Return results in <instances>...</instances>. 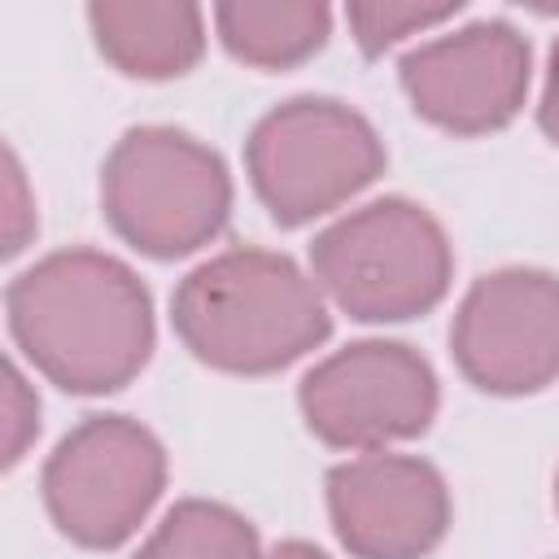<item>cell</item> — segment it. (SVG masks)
<instances>
[{"label": "cell", "instance_id": "1", "mask_svg": "<svg viewBox=\"0 0 559 559\" xmlns=\"http://www.w3.org/2000/svg\"><path fill=\"white\" fill-rule=\"evenodd\" d=\"M9 336L66 393H114L153 358V297L114 253L57 249L9 280Z\"/></svg>", "mask_w": 559, "mask_h": 559}, {"label": "cell", "instance_id": "2", "mask_svg": "<svg viewBox=\"0 0 559 559\" xmlns=\"http://www.w3.org/2000/svg\"><path fill=\"white\" fill-rule=\"evenodd\" d=\"M170 323L197 362L227 376H271L332 332L323 288L271 249H223L192 266L170 297Z\"/></svg>", "mask_w": 559, "mask_h": 559}, {"label": "cell", "instance_id": "3", "mask_svg": "<svg viewBox=\"0 0 559 559\" xmlns=\"http://www.w3.org/2000/svg\"><path fill=\"white\" fill-rule=\"evenodd\" d=\"M310 275L349 319L402 323L441 306L454 280V249L424 205L380 197L314 236Z\"/></svg>", "mask_w": 559, "mask_h": 559}, {"label": "cell", "instance_id": "4", "mask_svg": "<svg viewBox=\"0 0 559 559\" xmlns=\"http://www.w3.org/2000/svg\"><path fill=\"white\" fill-rule=\"evenodd\" d=\"M100 210L131 249L157 262L188 258L227 227L231 175L179 127H131L100 166Z\"/></svg>", "mask_w": 559, "mask_h": 559}, {"label": "cell", "instance_id": "5", "mask_svg": "<svg viewBox=\"0 0 559 559\" xmlns=\"http://www.w3.org/2000/svg\"><path fill=\"white\" fill-rule=\"evenodd\" d=\"M384 140L345 100L293 96L266 109L245 140V170L280 227H301L349 197H358L384 170Z\"/></svg>", "mask_w": 559, "mask_h": 559}, {"label": "cell", "instance_id": "6", "mask_svg": "<svg viewBox=\"0 0 559 559\" xmlns=\"http://www.w3.org/2000/svg\"><path fill=\"white\" fill-rule=\"evenodd\" d=\"M166 489V450L131 415H87L39 472L48 520L87 550L122 546Z\"/></svg>", "mask_w": 559, "mask_h": 559}, {"label": "cell", "instance_id": "7", "mask_svg": "<svg viewBox=\"0 0 559 559\" xmlns=\"http://www.w3.org/2000/svg\"><path fill=\"white\" fill-rule=\"evenodd\" d=\"M437 371L406 341H354L297 384L306 428L332 450H384L437 419Z\"/></svg>", "mask_w": 559, "mask_h": 559}, {"label": "cell", "instance_id": "8", "mask_svg": "<svg viewBox=\"0 0 559 559\" xmlns=\"http://www.w3.org/2000/svg\"><path fill=\"white\" fill-rule=\"evenodd\" d=\"M450 354L463 380L493 397L559 380V275L537 266L480 275L450 319Z\"/></svg>", "mask_w": 559, "mask_h": 559}, {"label": "cell", "instance_id": "9", "mask_svg": "<svg viewBox=\"0 0 559 559\" xmlns=\"http://www.w3.org/2000/svg\"><path fill=\"white\" fill-rule=\"evenodd\" d=\"M533 52L507 17L467 22L411 48L397 66L411 109L454 135H485L507 127L528 96Z\"/></svg>", "mask_w": 559, "mask_h": 559}, {"label": "cell", "instance_id": "10", "mask_svg": "<svg viewBox=\"0 0 559 559\" xmlns=\"http://www.w3.org/2000/svg\"><path fill=\"white\" fill-rule=\"evenodd\" d=\"M328 515L354 559H424L450 528V489L428 459L371 450L328 472Z\"/></svg>", "mask_w": 559, "mask_h": 559}, {"label": "cell", "instance_id": "11", "mask_svg": "<svg viewBox=\"0 0 559 559\" xmlns=\"http://www.w3.org/2000/svg\"><path fill=\"white\" fill-rule=\"evenodd\" d=\"M87 26L100 57L127 79H179L205 52V13L183 0H96Z\"/></svg>", "mask_w": 559, "mask_h": 559}, {"label": "cell", "instance_id": "12", "mask_svg": "<svg viewBox=\"0 0 559 559\" xmlns=\"http://www.w3.org/2000/svg\"><path fill=\"white\" fill-rule=\"evenodd\" d=\"M214 31L236 61L288 70L328 44L332 9L323 0H223L214 4Z\"/></svg>", "mask_w": 559, "mask_h": 559}, {"label": "cell", "instance_id": "13", "mask_svg": "<svg viewBox=\"0 0 559 559\" xmlns=\"http://www.w3.org/2000/svg\"><path fill=\"white\" fill-rule=\"evenodd\" d=\"M135 559H262L258 528L223 502L183 498L175 502Z\"/></svg>", "mask_w": 559, "mask_h": 559}, {"label": "cell", "instance_id": "14", "mask_svg": "<svg viewBox=\"0 0 559 559\" xmlns=\"http://www.w3.org/2000/svg\"><path fill=\"white\" fill-rule=\"evenodd\" d=\"M463 4H402V0H371V4H349L345 9V22L358 39V48L367 57H380L384 48L402 44L406 35H419V31H432L441 22H450Z\"/></svg>", "mask_w": 559, "mask_h": 559}, {"label": "cell", "instance_id": "15", "mask_svg": "<svg viewBox=\"0 0 559 559\" xmlns=\"http://www.w3.org/2000/svg\"><path fill=\"white\" fill-rule=\"evenodd\" d=\"M35 432H39V397L22 380V371L9 362L4 367V467H13L26 454Z\"/></svg>", "mask_w": 559, "mask_h": 559}, {"label": "cell", "instance_id": "16", "mask_svg": "<svg viewBox=\"0 0 559 559\" xmlns=\"http://www.w3.org/2000/svg\"><path fill=\"white\" fill-rule=\"evenodd\" d=\"M4 197H9V231H4V253H22L31 231H35V201L26 197V179L17 166V153L4 148Z\"/></svg>", "mask_w": 559, "mask_h": 559}, {"label": "cell", "instance_id": "17", "mask_svg": "<svg viewBox=\"0 0 559 559\" xmlns=\"http://www.w3.org/2000/svg\"><path fill=\"white\" fill-rule=\"evenodd\" d=\"M537 127L546 131V140H550V144H559V39L550 44L546 87H542V105H537Z\"/></svg>", "mask_w": 559, "mask_h": 559}, {"label": "cell", "instance_id": "18", "mask_svg": "<svg viewBox=\"0 0 559 559\" xmlns=\"http://www.w3.org/2000/svg\"><path fill=\"white\" fill-rule=\"evenodd\" d=\"M262 559H328L319 546H310V542H301V537H288V542H280L271 555H262Z\"/></svg>", "mask_w": 559, "mask_h": 559}, {"label": "cell", "instance_id": "19", "mask_svg": "<svg viewBox=\"0 0 559 559\" xmlns=\"http://www.w3.org/2000/svg\"><path fill=\"white\" fill-rule=\"evenodd\" d=\"M555 511H559V472H555Z\"/></svg>", "mask_w": 559, "mask_h": 559}]
</instances>
